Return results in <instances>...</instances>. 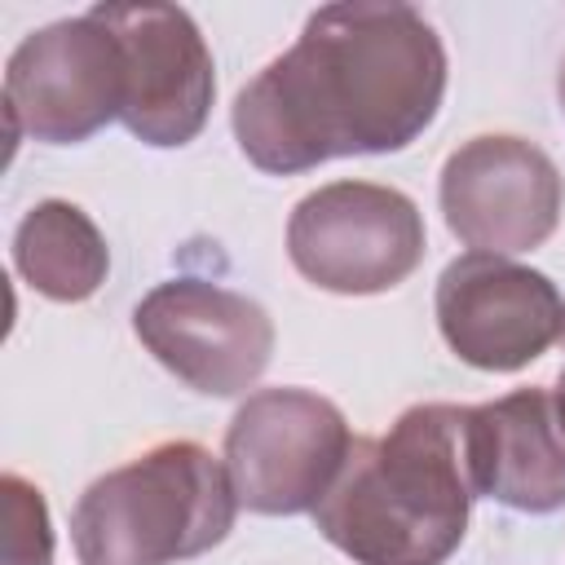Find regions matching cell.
Returning a JSON list of instances; mask_svg holds the SVG:
<instances>
[{
	"label": "cell",
	"mask_w": 565,
	"mask_h": 565,
	"mask_svg": "<svg viewBox=\"0 0 565 565\" xmlns=\"http://www.w3.org/2000/svg\"><path fill=\"white\" fill-rule=\"evenodd\" d=\"M446 349L477 371H521L565 335L561 287L530 265L490 252L455 256L433 296Z\"/></svg>",
	"instance_id": "obj_9"
},
{
	"label": "cell",
	"mask_w": 565,
	"mask_h": 565,
	"mask_svg": "<svg viewBox=\"0 0 565 565\" xmlns=\"http://www.w3.org/2000/svg\"><path fill=\"white\" fill-rule=\"evenodd\" d=\"M556 97H561V115H565V62H561V75H556Z\"/></svg>",
	"instance_id": "obj_14"
},
{
	"label": "cell",
	"mask_w": 565,
	"mask_h": 565,
	"mask_svg": "<svg viewBox=\"0 0 565 565\" xmlns=\"http://www.w3.org/2000/svg\"><path fill=\"white\" fill-rule=\"evenodd\" d=\"M4 494V552L0 565H53V525L40 486L18 472L0 477Z\"/></svg>",
	"instance_id": "obj_13"
},
{
	"label": "cell",
	"mask_w": 565,
	"mask_h": 565,
	"mask_svg": "<svg viewBox=\"0 0 565 565\" xmlns=\"http://www.w3.org/2000/svg\"><path fill=\"white\" fill-rule=\"evenodd\" d=\"M477 494L512 512L547 516L565 508V402L556 388L530 384L472 406Z\"/></svg>",
	"instance_id": "obj_11"
},
{
	"label": "cell",
	"mask_w": 565,
	"mask_h": 565,
	"mask_svg": "<svg viewBox=\"0 0 565 565\" xmlns=\"http://www.w3.org/2000/svg\"><path fill=\"white\" fill-rule=\"evenodd\" d=\"M238 494L225 459L199 441H159L102 472L71 512L79 565H181L234 530Z\"/></svg>",
	"instance_id": "obj_3"
},
{
	"label": "cell",
	"mask_w": 565,
	"mask_h": 565,
	"mask_svg": "<svg viewBox=\"0 0 565 565\" xmlns=\"http://www.w3.org/2000/svg\"><path fill=\"white\" fill-rule=\"evenodd\" d=\"M556 397L565 402V366H561V375H556Z\"/></svg>",
	"instance_id": "obj_15"
},
{
	"label": "cell",
	"mask_w": 565,
	"mask_h": 565,
	"mask_svg": "<svg viewBox=\"0 0 565 565\" xmlns=\"http://www.w3.org/2000/svg\"><path fill=\"white\" fill-rule=\"evenodd\" d=\"M124 49V115L119 124L154 146H190L216 97V66L199 22L177 4H93Z\"/></svg>",
	"instance_id": "obj_10"
},
{
	"label": "cell",
	"mask_w": 565,
	"mask_h": 565,
	"mask_svg": "<svg viewBox=\"0 0 565 565\" xmlns=\"http://www.w3.org/2000/svg\"><path fill=\"white\" fill-rule=\"evenodd\" d=\"M424 252V212L393 185L327 181L287 216V256L296 274L331 296L393 291L419 269Z\"/></svg>",
	"instance_id": "obj_4"
},
{
	"label": "cell",
	"mask_w": 565,
	"mask_h": 565,
	"mask_svg": "<svg viewBox=\"0 0 565 565\" xmlns=\"http://www.w3.org/2000/svg\"><path fill=\"white\" fill-rule=\"evenodd\" d=\"M446 44L411 4H322L296 44L234 97L243 159L269 177L313 172L349 154H397L437 119Z\"/></svg>",
	"instance_id": "obj_1"
},
{
	"label": "cell",
	"mask_w": 565,
	"mask_h": 565,
	"mask_svg": "<svg viewBox=\"0 0 565 565\" xmlns=\"http://www.w3.org/2000/svg\"><path fill=\"white\" fill-rule=\"evenodd\" d=\"M472 406L419 402L353 450L313 508L318 534L353 565H446L472 516Z\"/></svg>",
	"instance_id": "obj_2"
},
{
	"label": "cell",
	"mask_w": 565,
	"mask_h": 565,
	"mask_svg": "<svg viewBox=\"0 0 565 565\" xmlns=\"http://www.w3.org/2000/svg\"><path fill=\"white\" fill-rule=\"evenodd\" d=\"M132 331L163 371L203 397L247 393L274 358V318L265 305L207 278L150 287L132 309Z\"/></svg>",
	"instance_id": "obj_7"
},
{
	"label": "cell",
	"mask_w": 565,
	"mask_h": 565,
	"mask_svg": "<svg viewBox=\"0 0 565 565\" xmlns=\"http://www.w3.org/2000/svg\"><path fill=\"white\" fill-rule=\"evenodd\" d=\"M13 269L44 300L79 305L106 282L110 247L79 203L44 199L13 230Z\"/></svg>",
	"instance_id": "obj_12"
},
{
	"label": "cell",
	"mask_w": 565,
	"mask_h": 565,
	"mask_svg": "<svg viewBox=\"0 0 565 565\" xmlns=\"http://www.w3.org/2000/svg\"><path fill=\"white\" fill-rule=\"evenodd\" d=\"M4 115L13 137L79 146L124 115V49L88 9L31 31L4 66Z\"/></svg>",
	"instance_id": "obj_6"
},
{
	"label": "cell",
	"mask_w": 565,
	"mask_h": 565,
	"mask_svg": "<svg viewBox=\"0 0 565 565\" xmlns=\"http://www.w3.org/2000/svg\"><path fill=\"white\" fill-rule=\"evenodd\" d=\"M353 433L344 411L309 388H260L225 428V472L238 508L260 516L313 512L335 486Z\"/></svg>",
	"instance_id": "obj_5"
},
{
	"label": "cell",
	"mask_w": 565,
	"mask_h": 565,
	"mask_svg": "<svg viewBox=\"0 0 565 565\" xmlns=\"http://www.w3.org/2000/svg\"><path fill=\"white\" fill-rule=\"evenodd\" d=\"M437 203L446 230L490 256L543 247L565 207V177L547 150L512 132H481L455 146L441 163Z\"/></svg>",
	"instance_id": "obj_8"
}]
</instances>
